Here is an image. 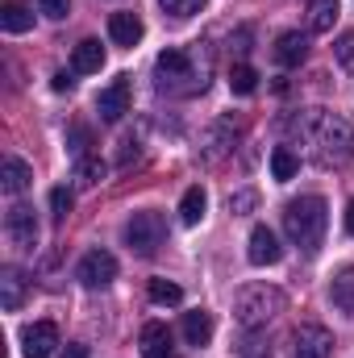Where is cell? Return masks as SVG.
<instances>
[{
	"mask_svg": "<svg viewBox=\"0 0 354 358\" xmlns=\"http://www.w3.org/2000/svg\"><path fill=\"white\" fill-rule=\"evenodd\" d=\"M208 55L200 50V42L192 50L183 46H167L159 59H155V88L163 96H196V92L208 88Z\"/></svg>",
	"mask_w": 354,
	"mask_h": 358,
	"instance_id": "6da1fadb",
	"label": "cell"
},
{
	"mask_svg": "<svg viewBox=\"0 0 354 358\" xmlns=\"http://www.w3.org/2000/svg\"><path fill=\"white\" fill-rule=\"evenodd\" d=\"M325 225H330V208L321 196H300L283 208V229L292 238V246H300L304 255H317L325 242Z\"/></svg>",
	"mask_w": 354,
	"mask_h": 358,
	"instance_id": "7a4b0ae2",
	"label": "cell"
},
{
	"mask_svg": "<svg viewBox=\"0 0 354 358\" xmlns=\"http://www.w3.org/2000/svg\"><path fill=\"white\" fill-rule=\"evenodd\" d=\"M296 134H300L304 142H313L321 159H338V155L351 146V125H346L342 117L325 113V108L300 113V117H296Z\"/></svg>",
	"mask_w": 354,
	"mask_h": 358,
	"instance_id": "3957f363",
	"label": "cell"
},
{
	"mask_svg": "<svg viewBox=\"0 0 354 358\" xmlns=\"http://www.w3.org/2000/svg\"><path fill=\"white\" fill-rule=\"evenodd\" d=\"M283 292L279 287H267V283H250L234 296V317L242 329H267V321H275L283 313Z\"/></svg>",
	"mask_w": 354,
	"mask_h": 358,
	"instance_id": "277c9868",
	"label": "cell"
},
{
	"mask_svg": "<svg viewBox=\"0 0 354 358\" xmlns=\"http://www.w3.org/2000/svg\"><path fill=\"white\" fill-rule=\"evenodd\" d=\"M163 234H167V225H163V217L159 213H134L129 221H125V246L134 250V255H142V259H150L159 246H163Z\"/></svg>",
	"mask_w": 354,
	"mask_h": 358,
	"instance_id": "5b68a950",
	"label": "cell"
},
{
	"mask_svg": "<svg viewBox=\"0 0 354 358\" xmlns=\"http://www.w3.org/2000/svg\"><path fill=\"white\" fill-rule=\"evenodd\" d=\"M4 234H8V242H13L17 250H34V246H38V217H34V208H29V204H8V213H4Z\"/></svg>",
	"mask_w": 354,
	"mask_h": 358,
	"instance_id": "8992f818",
	"label": "cell"
},
{
	"mask_svg": "<svg viewBox=\"0 0 354 358\" xmlns=\"http://www.w3.org/2000/svg\"><path fill=\"white\" fill-rule=\"evenodd\" d=\"M76 279L96 292V287H108L113 279H117V259L108 255V250H88L84 259H80V267H76Z\"/></svg>",
	"mask_w": 354,
	"mask_h": 358,
	"instance_id": "52a82bcc",
	"label": "cell"
},
{
	"mask_svg": "<svg viewBox=\"0 0 354 358\" xmlns=\"http://www.w3.org/2000/svg\"><path fill=\"white\" fill-rule=\"evenodd\" d=\"M334 355V334L325 325H300L292 334V358H330Z\"/></svg>",
	"mask_w": 354,
	"mask_h": 358,
	"instance_id": "ba28073f",
	"label": "cell"
},
{
	"mask_svg": "<svg viewBox=\"0 0 354 358\" xmlns=\"http://www.w3.org/2000/svg\"><path fill=\"white\" fill-rule=\"evenodd\" d=\"M59 350V325L55 321H34L21 329V355L25 358H50Z\"/></svg>",
	"mask_w": 354,
	"mask_h": 358,
	"instance_id": "9c48e42d",
	"label": "cell"
},
{
	"mask_svg": "<svg viewBox=\"0 0 354 358\" xmlns=\"http://www.w3.org/2000/svg\"><path fill=\"white\" fill-rule=\"evenodd\" d=\"M129 96H134V84H129V76H117L108 88L96 96V113H100L104 121H121V117L129 113Z\"/></svg>",
	"mask_w": 354,
	"mask_h": 358,
	"instance_id": "30bf717a",
	"label": "cell"
},
{
	"mask_svg": "<svg viewBox=\"0 0 354 358\" xmlns=\"http://www.w3.org/2000/svg\"><path fill=\"white\" fill-rule=\"evenodd\" d=\"M246 259H250L255 267H275V263L283 259V246H279V238H275L267 225H255V229H250V242H246Z\"/></svg>",
	"mask_w": 354,
	"mask_h": 358,
	"instance_id": "8fae6325",
	"label": "cell"
},
{
	"mask_svg": "<svg viewBox=\"0 0 354 358\" xmlns=\"http://www.w3.org/2000/svg\"><path fill=\"white\" fill-rule=\"evenodd\" d=\"M142 358H179L176 338H171V329L163 321L142 325Z\"/></svg>",
	"mask_w": 354,
	"mask_h": 358,
	"instance_id": "7c38bea8",
	"label": "cell"
},
{
	"mask_svg": "<svg viewBox=\"0 0 354 358\" xmlns=\"http://www.w3.org/2000/svg\"><path fill=\"white\" fill-rule=\"evenodd\" d=\"M25 296H29V279H25V271H17V267L0 271V304H4V313H17V308L25 304Z\"/></svg>",
	"mask_w": 354,
	"mask_h": 358,
	"instance_id": "4fadbf2b",
	"label": "cell"
},
{
	"mask_svg": "<svg viewBox=\"0 0 354 358\" xmlns=\"http://www.w3.org/2000/svg\"><path fill=\"white\" fill-rule=\"evenodd\" d=\"M142 34H146V25H142L138 13H113V17H108V38H113L117 46H138Z\"/></svg>",
	"mask_w": 354,
	"mask_h": 358,
	"instance_id": "5bb4252c",
	"label": "cell"
},
{
	"mask_svg": "<svg viewBox=\"0 0 354 358\" xmlns=\"http://www.w3.org/2000/svg\"><path fill=\"white\" fill-rule=\"evenodd\" d=\"M304 55H309V38H304V34L288 29V34L275 38V63H279V67H300Z\"/></svg>",
	"mask_w": 354,
	"mask_h": 358,
	"instance_id": "9a60e30c",
	"label": "cell"
},
{
	"mask_svg": "<svg viewBox=\"0 0 354 358\" xmlns=\"http://www.w3.org/2000/svg\"><path fill=\"white\" fill-rule=\"evenodd\" d=\"M29 183H34V171H29V163H21L17 155H8V159L0 163V187H4V196H21Z\"/></svg>",
	"mask_w": 354,
	"mask_h": 358,
	"instance_id": "2e32d148",
	"label": "cell"
},
{
	"mask_svg": "<svg viewBox=\"0 0 354 358\" xmlns=\"http://www.w3.org/2000/svg\"><path fill=\"white\" fill-rule=\"evenodd\" d=\"M0 29L4 34H25L34 29V8L25 0H4L0 4Z\"/></svg>",
	"mask_w": 354,
	"mask_h": 358,
	"instance_id": "e0dca14e",
	"label": "cell"
},
{
	"mask_svg": "<svg viewBox=\"0 0 354 358\" xmlns=\"http://www.w3.org/2000/svg\"><path fill=\"white\" fill-rule=\"evenodd\" d=\"M100 67H104V46H100L96 38H84V42L71 50V71L92 76V71H100Z\"/></svg>",
	"mask_w": 354,
	"mask_h": 358,
	"instance_id": "ac0fdd59",
	"label": "cell"
},
{
	"mask_svg": "<svg viewBox=\"0 0 354 358\" xmlns=\"http://www.w3.org/2000/svg\"><path fill=\"white\" fill-rule=\"evenodd\" d=\"M183 338H187V346H208L213 342V317L204 308L183 313Z\"/></svg>",
	"mask_w": 354,
	"mask_h": 358,
	"instance_id": "d6986e66",
	"label": "cell"
},
{
	"mask_svg": "<svg viewBox=\"0 0 354 358\" xmlns=\"http://www.w3.org/2000/svg\"><path fill=\"white\" fill-rule=\"evenodd\" d=\"M204 208H208V196H204V187L196 183V187H187L183 200H179V221H183V225H200V221H204Z\"/></svg>",
	"mask_w": 354,
	"mask_h": 358,
	"instance_id": "ffe728a7",
	"label": "cell"
},
{
	"mask_svg": "<svg viewBox=\"0 0 354 358\" xmlns=\"http://www.w3.org/2000/svg\"><path fill=\"white\" fill-rule=\"evenodd\" d=\"M330 300L342 308V313H351L354 317V267H342L334 275V283H330Z\"/></svg>",
	"mask_w": 354,
	"mask_h": 358,
	"instance_id": "44dd1931",
	"label": "cell"
},
{
	"mask_svg": "<svg viewBox=\"0 0 354 358\" xmlns=\"http://www.w3.org/2000/svg\"><path fill=\"white\" fill-rule=\"evenodd\" d=\"M338 21V0H309V29L313 34H330Z\"/></svg>",
	"mask_w": 354,
	"mask_h": 358,
	"instance_id": "7402d4cb",
	"label": "cell"
},
{
	"mask_svg": "<svg viewBox=\"0 0 354 358\" xmlns=\"http://www.w3.org/2000/svg\"><path fill=\"white\" fill-rule=\"evenodd\" d=\"M296 171H300V159H296L292 150H283V146H279V150H271V176L279 179V183H288Z\"/></svg>",
	"mask_w": 354,
	"mask_h": 358,
	"instance_id": "603a6c76",
	"label": "cell"
},
{
	"mask_svg": "<svg viewBox=\"0 0 354 358\" xmlns=\"http://www.w3.org/2000/svg\"><path fill=\"white\" fill-rule=\"evenodd\" d=\"M229 88L238 92V96H250V92L259 88V71H255L250 63H238V67L229 71Z\"/></svg>",
	"mask_w": 354,
	"mask_h": 358,
	"instance_id": "cb8c5ba5",
	"label": "cell"
},
{
	"mask_svg": "<svg viewBox=\"0 0 354 358\" xmlns=\"http://www.w3.org/2000/svg\"><path fill=\"white\" fill-rule=\"evenodd\" d=\"M104 171H108V167H104V163H100V155H84V159H76V179H80V183H100V179H104Z\"/></svg>",
	"mask_w": 354,
	"mask_h": 358,
	"instance_id": "d4e9b609",
	"label": "cell"
},
{
	"mask_svg": "<svg viewBox=\"0 0 354 358\" xmlns=\"http://www.w3.org/2000/svg\"><path fill=\"white\" fill-rule=\"evenodd\" d=\"M238 355H242V358H271V342L259 338V329H246V338H242Z\"/></svg>",
	"mask_w": 354,
	"mask_h": 358,
	"instance_id": "484cf974",
	"label": "cell"
},
{
	"mask_svg": "<svg viewBox=\"0 0 354 358\" xmlns=\"http://www.w3.org/2000/svg\"><path fill=\"white\" fill-rule=\"evenodd\" d=\"M146 292H150V300H155V304H179V300H183V292H179L176 283H167V279H150V287H146Z\"/></svg>",
	"mask_w": 354,
	"mask_h": 358,
	"instance_id": "4316f807",
	"label": "cell"
},
{
	"mask_svg": "<svg viewBox=\"0 0 354 358\" xmlns=\"http://www.w3.org/2000/svg\"><path fill=\"white\" fill-rule=\"evenodd\" d=\"M67 146H71V155H76V159H84V155H88V146H92L88 125H71V134H67Z\"/></svg>",
	"mask_w": 354,
	"mask_h": 358,
	"instance_id": "83f0119b",
	"label": "cell"
},
{
	"mask_svg": "<svg viewBox=\"0 0 354 358\" xmlns=\"http://www.w3.org/2000/svg\"><path fill=\"white\" fill-rule=\"evenodd\" d=\"M334 55H338V63H342L346 71H354V29H346V34L334 42Z\"/></svg>",
	"mask_w": 354,
	"mask_h": 358,
	"instance_id": "f1b7e54d",
	"label": "cell"
},
{
	"mask_svg": "<svg viewBox=\"0 0 354 358\" xmlns=\"http://www.w3.org/2000/svg\"><path fill=\"white\" fill-rule=\"evenodd\" d=\"M159 4H163L171 17H196V13H200L208 0H159Z\"/></svg>",
	"mask_w": 354,
	"mask_h": 358,
	"instance_id": "f546056e",
	"label": "cell"
},
{
	"mask_svg": "<svg viewBox=\"0 0 354 358\" xmlns=\"http://www.w3.org/2000/svg\"><path fill=\"white\" fill-rule=\"evenodd\" d=\"M71 204H76V200H71L67 187H55V192H50V213H55V221H63V217L71 213Z\"/></svg>",
	"mask_w": 354,
	"mask_h": 358,
	"instance_id": "4dcf8cb0",
	"label": "cell"
},
{
	"mask_svg": "<svg viewBox=\"0 0 354 358\" xmlns=\"http://www.w3.org/2000/svg\"><path fill=\"white\" fill-rule=\"evenodd\" d=\"M255 204H259V196H255V192H234V196H229V213H234V217L250 213Z\"/></svg>",
	"mask_w": 354,
	"mask_h": 358,
	"instance_id": "1f68e13d",
	"label": "cell"
},
{
	"mask_svg": "<svg viewBox=\"0 0 354 358\" xmlns=\"http://www.w3.org/2000/svg\"><path fill=\"white\" fill-rule=\"evenodd\" d=\"M38 8H42L50 21H63V17L71 13V0H38Z\"/></svg>",
	"mask_w": 354,
	"mask_h": 358,
	"instance_id": "d6a6232c",
	"label": "cell"
},
{
	"mask_svg": "<svg viewBox=\"0 0 354 358\" xmlns=\"http://www.w3.org/2000/svg\"><path fill=\"white\" fill-rule=\"evenodd\" d=\"M129 159H138V142H134V138H125V142H121V159H117V163H121V167H129Z\"/></svg>",
	"mask_w": 354,
	"mask_h": 358,
	"instance_id": "836d02e7",
	"label": "cell"
},
{
	"mask_svg": "<svg viewBox=\"0 0 354 358\" xmlns=\"http://www.w3.org/2000/svg\"><path fill=\"white\" fill-rule=\"evenodd\" d=\"M71 84H76V80H71L67 71H55V80H50V88L55 92H71Z\"/></svg>",
	"mask_w": 354,
	"mask_h": 358,
	"instance_id": "e575fe53",
	"label": "cell"
},
{
	"mask_svg": "<svg viewBox=\"0 0 354 358\" xmlns=\"http://www.w3.org/2000/svg\"><path fill=\"white\" fill-rule=\"evenodd\" d=\"M59 358H88V346H67Z\"/></svg>",
	"mask_w": 354,
	"mask_h": 358,
	"instance_id": "d590c367",
	"label": "cell"
},
{
	"mask_svg": "<svg viewBox=\"0 0 354 358\" xmlns=\"http://www.w3.org/2000/svg\"><path fill=\"white\" fill-rule=\"evenodd\" d=\"M346 229H351V238H354V200L346 204Z\"/></svg>",
	"mask_w": 354,
	"mask_h": 358,
	"instance_id": "8d00e7d4",
	"label": "cell"
}]
</instances>
